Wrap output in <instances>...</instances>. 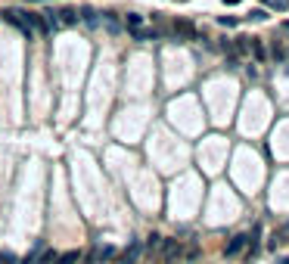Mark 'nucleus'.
I'll return each instance as SVG.
<instances>
[{"instance_id":"2eb2a0df","label":"nucleus","mask_w":289,"mask_h":264,"mask_svg":"<svg viewBox=\"0 0 289 264\" xmlns=\"http://www.w3.org/2000/svg\"><path fill=\"white\" fill-rule=\"evenodd\" d=\"M249 19H252V22H265V19H268V10H252Z\"/></svg>"},{"instance_id":"4be33fe9","label":"nucleus","mask_w":289,"mask_h":264,"mask_svg":"<svg viewBox=\"0 0 289 264\" xmlns=\"http://www.w3.org/2000/svg\"><path fill=\"white\" fill-rule=\"evenodd\" d=\"M174 3H186V0H174Z\"/></svg>"},{"instance_id":"20e7f679","label":"nucleus","mask_w":289,"mask_h":264,"mask_svg":"<svg viewBox=\"0 0 289 264\" xmlns=\"http://www.w3.org/2000/svg\"><path fill=\"white\" fill-rule=\"evenodd\" d=\"M181 255V243L177 240H162V261H174Z\"/></svg>"},{"instance_id":"9b49d317","label":"nucleus","mask_w":289,"mask_h":264,"mask_svg":"<svg viewBox=\"0 0 289 264\" xmlns=\"http://www.w3.org/2000/svg\"><path fill=\"white\" fill-rule=\"evenodd\" d=\"M268 56H274L277 62H283V59H286V50H283V44H280V41H274V44H270V50H268Z\"/></svg>"},{"instance_id":"39448f33","label":"nucleus","mask_w":289,"mask_h":264,"mask_svg":"<svg viewBox=\"0 0 289 264\" xmlns=\"http://www.w3.org/2000/svg\"><path fill=\"white\" fill-rule=\"evenodd\" d=\"M115 255V249L112 245H100V249H93L90 255H87V264H97V261H106V258H112Z\"/></svg>"},{"instance_id":"7ed1b4c3","label":"nucleus","mask_w":289,"mask_h":264,"mask_svg":"<svg viewBox=\"0 0 289 264\" xmlns=\"http://www.w3.org/2000/svg\"><path fill=\"white\" fill-rule=\"evenodd\" d=\"M246 249H249V236H233V240L230 243H227V249H224V255H227V258H236V255H243Z\"/></svg>"},{"instance_id":"0eeeda50","label":"nucleus","mask_w":289,"mask_h":264,"mask_svg":"<svg viewBox=\"0 0 289 264\" xmlns=\"http://www.w3.org/2000/svg\"><path fill=\"white\" fill-rule=\"evenodd\" d=\"M249 50H252V56L258 59V62H265V59H268V47L261 44L258 38H252V41H249Z\"/></svg>"},{"instance_id":"a211bd4d","label":"nucleus","mask_w":289,"mask_h":264,"mask_svg":"<svg viewBox=\"0 0 289 264\" xmlns=\"http://www.w3.org/2000/svg\"><path fill=\"white\" fill-rule=\"evenodd\" d=\"M224 3H227V6H236V3H243V0H224Z\"/></svg>"},{"instance_id":"ddd939ff","label":"nucleus","mask_w":289,"mask_h":264,"mask_svg":"<svg viewBox=\"0 0 289 264\" xmlns=\"http://www.w3.org/2000/svg\"><path fill=\"white\" fill-rule=\"evenodd\" d=\"M124 25H127L131 31H134V28H140V25H143V16H137V13H127V16H124Z\"/></svg>"},{"instance_id":"f03ea898","label":"nucleus","mask_w":289,"mask_h":264,"mask_svg":"<svg viewBox=\"0 0 289 264\" xmlns=\"http://www.w3.org/2000/svg\"><path fill=\"white\" fill-rule=\"evenodd\" d=\"M171 38H174V41H193V38H196V25L186 22V19H174Z\"/></svg>"},{"instance_id":"f257e3e1","label":"nucleus","mask_w":289,"mask_h":264,"mask_svg":"<svg viewBox=\"0 0 289 264\" xmlns=\"http://www.w3.org/2000/svg\"><path fill=\"white\" fill-rule=\"evenodd\" d=\"M3 19L10 22V25H16L22 35L35 38V28H31V22H28V13H22V10H6V13H3Z\"/></svg>"},{"instance_id":"423d86ee","label":"nucleus","mask_w":289,"mask_h":264,"mask_svg":"<svg viewBox=\"0 0 289 264\" xmlns=\"http://www.w3.org/2000/svg\"><path fill=\"white\" fill-rule=\"evenodd\" d=\"M140 252H143V245L137 243V240H134L131 245H127V249L122 252V264H134V261H137L140 258Z\"/></svg>"},{"instance_id":"1a4fd4ad","label":"nucleus","mask_w":289,"mask_h":264,"mask_svg":"<svg viewBox=\"0 0 289 264\" xmlns=\"http://www.w3.org/2000/svg\"><path fill=\"white\" fill-rule=\"evenodd\" d=\"M131 35H134V41H156L159 31H156V28H143V25H140V28H134Z\"/></svg>"},{"instance_id":"6ab92c4d","label":"nucleus","mask_w":289,"mask_h":264,"mask_svg":"<svg viewBox=\"0 0 289 264\" xmlns=\"http://www.w3.org/2000/svg\"><path fill=\"white\" fill-rule=\"evenodd\" d=\"M283 31H289V22H283Z\"/></svg>"},{"instance_id":"aec40b11","label":"nucleus","mask_w":289,"mask_h":264,"mask_svg":"<svg viewBox=\"0 0 289 264\" xmlns=\"http://www.w3.org/2000/svg\"><path fill=\"white\" fill-rule=\"evenodd\" d=\"M280 264H289V258H280Z\"/></svg>"},{"instance_id":"f3484780","label":"nucleus","mask_w":289,"mask_h":264,"mask_svg":"<svg viewBox=\"0 0 289 264\" xmlns=\"http://www.w3.org/2000/svg\"><path fill=\"white\" fill-rule=\"evenodd\" d=\"M0 264H19V261H16V255H10V252H0Z\"/></svg>"},{"instance_id":"6e6552de","label":"nucleus","mask_w":289,"mask_h":264,"mask_svg":"<svg viewBox=\"0 0 289 264\" xmlns=\"http://www.w3.org/2000/svg\"><path fill=\"white\" fill-rule=\"evenodd\" d=\"M56 258H59L56 249H41L38 258H35V264H56Z\"/></svg>"},{"instance_id":"4468645a","label":"nucleus","mask_w":289,"mask_h":264,"mask_svg":"<svg viewBox=\"0 0 289 264\" xmlns=\"http://www.w3.org/2000/svg\"><path fill=\"white\" fill-rule=\"evenodd\" d=\"M218 22L224 25V28H233V25H240V19H236V16H218Z\"/></svg>"},{"instance_id":"9d476101","label":"nucleus","mask_w":289,"mask_h":264,"mask_svg":"<svg viewBox=\"0 0 289 264\" xmlns=\"http://www.w3.org/2000/svg\"><path fill=\"white\" fill-rule=\"evenodd\" d=\"M78 261H81V252H78V249H72V252H62V255L56 258V264H78Z\"/></svg>"},{"instance_id":"f8f14e48","label":"nucleus","mask_w":289,"mask_h":264,"mask_svg":"<svg viewBox=\"0 0 289 264\" xmlns=\"http://www.w3.org/2000/svg\"><path fill=\"white\" fill-rule=\"evenodd\" d=\"M265 10H289V0H261Z\"/></svg>"},{"instance_id":"412c9836","label":"nucleus","mask_w":289,"mask_h":264,"mask_svg":"<svg viewBox=\"0 0 289 264\" xmlns=\"http://www.w3.org/2000/svg\"><path fill=\"white\" fill-rule=\"evenodd\" d=\"M35 3H47V0H35Z\"/></svg>"},{"instance_id":"dca6fc26","label":"nucleus","mask_w":289,"mask_h":264,"mask_svg":"<svg viewBox=\"0 0 289 264\" xmlns=\"http://www.w3.org/2000/svg\"><path fill=\"white\" fill-rule=\"evenodd\" d=\"M146 249H162V236L152 233V236H149V243H146Z\"/></svg>"}]
</instances>
